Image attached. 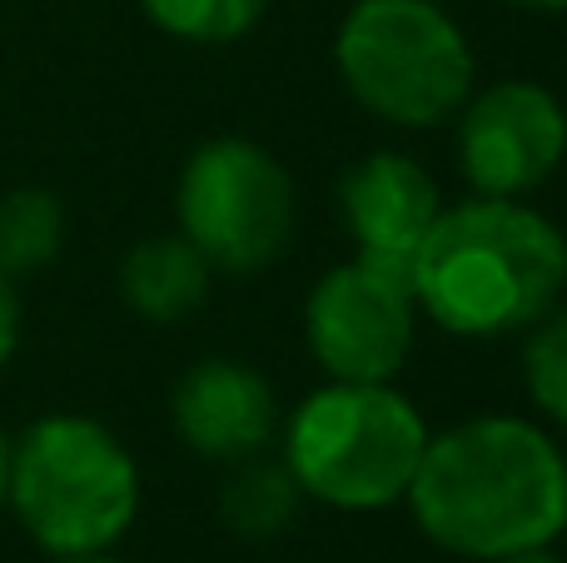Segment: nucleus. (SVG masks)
Wrapping results in <instances>:
<instances>
[{
    "label": "nucleus",
    "mask_w": 567,
    "mask_h": 563,
    "mask_svg": "<svg viewBox=\"0 0 567 563\" xmlns=\"http://www.w3.org/2000/svg\"><path fill=\"white\" fill-rule=\"evenodd\" d=\"M567 155V110L538 80H498L458 110V170L478 195L518 199Z\"/></svg>",
    "instance_id": "obj_8"
},
{
    "label": "nucleus",
    "mask_w": 567,
    "mask_h": 563,
    "mask_svg": "<svg viewBox=\"0 0 567 563\" xmlns=\"http://www.w3.org/2000/svg\"><path fill=\"white\" fill-rule=\"evenodd\" d=\"M523 385L548 419L567 424V315H543L523 349Z\"/></svg>",
    "instance_id": "obj_15"
},
{
    "label": "nucleus",
    "mask_w": 567,
    "mask_h": 563,
    "mask_svg": "<svg viewBox=\"0 0 567 563\" xmlns=\"http://www.w3.org/2000/svg\"><path fill=\"white\" fill-rule=\"evenodd\" d=\"M175 429L199 459L239 464L275 434V389L239 359H199L169 399Z\"/></svg>",
    "instance_id": "obj_10"
},
{
    "label": "nucleus",
    "mask_w": 567,
    "mask_h": 563,
    "mask_svg": "<svg viewBox=\"0 0 567 563\" xmlns=\"http://www.w3.org/2000/svg\"><path fill=\"white\" fill-rule=\"evenodd\" d=\"M567 285V239L518 199L473 195L439 209L413 249V299L433 325L463 339L528 329Z\"/></svg>",
    "instance_id": "obj_2"
},
{
    "label": "nucleus",
    "mask_w": 567,
    "mask_h": 563,
    "mask_svg": "<svg viewBox=\"0 0 567 563\" xmlns=\"http://www.w3.org/2000/svg\"><path fill=\"white\" fill-rule=\"evenodd\" d=\"M120 295L150 325H175L195 315L209 295V259L185 235L140 239L120 265Z\"/></svg>",
    "instance_id": "obj_11"
},
{
    "label": "nucleus",
    "mask_w": 567,
    "mask_h": 563,
    "mask_svg": "<svg viewBox=\"0 0 567 563\" xmlns=\"http://www.w3.org/2000/svg\"><path fill=\"white\" fill-rule=\"evenodd\" d=\"M179 235L209 259V269L249 275L265 269L293 239V180L255 140H205L179 170Z\"/></svg>",
    "instance_id": "obj_6"
},
{
    "label": "nucleus",
    "mask_w": 567,
    "mask_h": 563,
    "mask_svg": "<svg viewBox=\"0 0 567 563\" xmlns=\"http://www.w3.org/2000/svg\"><path fill=\"white\" fill-rule=\"evenodd\" d=\"M65 239V209L50 190H10L0 195V275H30L50 265Z\"/></svg>",
    "instance_id": "obj_13"
},
{
    "label": "nucleus",
    "mask_w": 567,
    "mask_h": 563,
    "mask_svg": "<svg viewBox=\"0 0 567 563\" xmlns=\"http://www.w3.org/2000/svg\"><path fill=\"white\" fill-rule=\"evenodd\" d=\"M303 335L329 379L383 385L413 349V289L369 259L339 265L313 285L303 305Z\"/></svg>",
    "instance_id": "obj_7"
},
{
    "label": "nucleus",
    "mask_w": 567,
    "mask_h": 563,
    "mask_svg": "<svg viewBox=\"0 0 567 563\" xmlns=\"http://www.w3.org/2000/svg\"><path fill=\"white\" fill-rule=\"evenodd\" d=\"M508 6H518V10H543V16H558V10H567V0H508Z\"/></svg>",
    "instance_id": "obj_17"
},
{
    "label": "nucleus",
    "mask_w": 567,
    "mask_h": 563,
    "mask_svg": "<svg viewBox=\"0 0 567 563\" xmlns=\"http://www.w3.org/2000/svg\"><path fill=\"white\" fill-rule=\"evenodd\" d=\"M16 345H20V299H16L10 275H0V369L10 365Z\"/></svg>",
    "instance_id": "obj_16"
},
{
    "label": "nucleus",
    "mask_w": 567,
    "mask_h": 563,
    "mask_svg": "<svg viewBox=\"0 0 567 563\" xmlns=\"http://www.w3.org/2000/svg\"><path fill=\"white\" fill-rule=\"evenodd\" d=\"M6 504L45 554H95L140 514V469L105 424L50 414L10 444Z\"/></svg>",
    "instance_id": "obj_3"
},
{
    "label": "nucleus",
    "mask_w": 567,
    "mask_h": 563,
    "mask_svg": "<svg viewBox=\"0 0 567 563\" xmlns=\"http://www.w3.org/2000/svg\"><path fill=\"white\" fill-rule=\"evenodd\" d=\"M403 499L443 554L498 563L567 529V464L538 424L488 414L429 434Z\"/></svg>",
    "instance_id": "obj_1"
},
{
    "label": "nucleus",
    "mask_w": 567,
    "mask_h": 563,
    "mask_svg": "<svg viewBox=\"0 0 567 563\" xmlns=\"http://www.w3.org/2000/svg\"><path fill=\"white\" fill-rule=\"evenodd\" d=\"M339 205L363 249L359 259H369L373 269L413 289V249L423 245V235L443 209L429 170L419 160L399 155V150H373L343 175Z\"/></svg>",
    "instance_id": "obj_9"
},
{
    "label": "nucleus",
    "mask_w": 567,
    "mask_h": 563,
    "mask_svg": "<svg viewBox=\"0 0 567 563\" xmlns=\"http://www.w3.org/2000/svg\"><path fill=\"white\" fill-rule=\"evenodd\" d=\"M140 6L165 35L189 45H229L265 16V0H140Z\"/></svg>",
    "instance_id": "obj_14"
},
{
    "label": "nucleus",
    "mask_w": 567,
    "mask_h": 563,
    "mask_svg": "<svg viewBox=\"0 0 567 563\" xmlns=\"http://www.w3.org/2000/svg\"><path fill=\"white\" fill-rule=\"evenodd\" d=\"M498 563H563L553 549H528V554H513V559H498Z\"/></svg>",
    "instance_id": "obj_18"
},
{
    "label": "nucleus",
    "mask_w": 567,
    "mask_h": 563,
    "mask_svg": "<svg viewBox=\"0 0 567 563\" xmlns=\"http://www.w3.org/2000/svg\"><path fill=\"white\" fill-rule=\"evenodd\" d=\"M60 563H125V559H115L110 549H95V554H70V559H60Z\"/></svg>",
    "instance_id": "obj_19"
},
{
    "label": "nucleus",
    "mask_w": 567,
    "mask_h": 563,
    "mask_svg": "<svg viewBox=\"0 0 567 563\" xmlns=\"http://www.w3.org/2000/svg\"><path fill=\"white\" fill-rule=\"evenodd\" d=\"M6 479H10V439L0 434V504H6Z\"/></svg>",
    "instance_id": "obj_20"
},
{
    "label": "nucleus",
    "mask_w": 567,
    "mask_h": 563,
    "mask_svg": "<svg viewBox=\"0 0 567 563\" xmlns=\"http://www.w3.org/2000/svg\"><path fill=\"white\" fill-rule=\"evenodd\" d=\"M299 479L289 474V464H269V459H239L229 484L219 489V519L239 539H275L299 519Z\"/></svg>",
    "instance_id": "obj_12"
},
{
    "label": "nucleus",
    "mask_w": 567,
    "mask_h": 563,
    "mask_svg": "<svg viewBox=\"0 0 567 563\" xmlns=\"http://www.w3.org/2000/svg\"><path fill=\"white\" fill-rule=\"evenodd\" d=\"M333 60L349 95L389 125H443L473 95L468 35L433 0H359Z\"/></svg>",
    "instance_id": "obj_5"
},
{
    "label": "nucleus",
    "mask_w": 567,
    "mask_h": 563,
    "mask_svg": "<svg viewBox=\"0 0 567 563\" xmlns=\"http://www.w3.org/2000/svg\"><path fill=\"white\" fill-rule=\"evenodd\" d=\"M423 449H429V424L389 379L383 385L333 379L293 409L284 464L299 479L303 499L369 514L409 494Z\"/></svg>",
    "instance_id": "obj_4"
}]
</instances>
